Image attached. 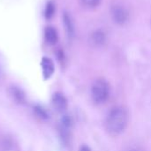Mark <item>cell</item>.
I'll list each match as a JSON object with an SVG mask.
<instances>
[{
  "label": "cell",
  "instance_id": "7c38bea8",
  "mask_svg": "<svg viewBox=\"0 0 151 151\" xmlns=\"http://www.w3.org/2000/svg\"><path fill=\"white\" fill-rule=\"evenodd\" d=\"M55 12V5L52 2H48L46 7H45V11H44V15L45 18L47 19H50L53 17Z\"/></svg>",
  "mask_w": 151,
  "mask_h": 151
},
{
  "label": "cell",
  "instance_id": "8992f818",
  "mask_svg": "<svg viewBox=\"0 0 151 151\" xmlns=\"http://www.w3.org/2000/svg\"><path fill=\"white\" fill-rule=\"evenodd\" d=\"M41 66H42V75L43 78L45 80L50 79L55 71V66H54V63L53 61L47 57L42 58V61H41Z\"/></svg>",
  "mask_w": 151,
  "mask_h": 151
},
{
  "label": "cell",
  "instance_id": "9c48e42d",
  "mask_svg": "<svg viewBox=\"0 0 151 151\" xmlns=\"http://www.w3.org/2000/svg\"><path fill=\"white\" fill-rule=\"evenodd\" d=\"M44 38L49 44L50 45L56 44L58 40L57 30L53 27H47L44 30Z\"/></svg>",
  "mask_w": 151,
  "mask_h": 151
},
{
  "label": "cell",
  "instance_id": "7a4b0ae2",
  "mask_svg": "<svg viewBox=\"0 0 151 151\" xmlns=\"http://www.w3.org/2000/svg\"><path fill=\"white\" fill-rule=\"evenodd\" d=\"M110 96V86L106 80L98 78L95 80L91 86V97L95 104H104Z\"/></svg>",
  "mask_w": 151,
  "mask_h": 151
},
{
  "label": "cell",
  "instance_id": "5b68a950",
  "mask_svg": "<svg viewBox=\"0 0 151 151\" xmlns=\"http://www.w3.org/2000/svg\"><path fill=\"white\" fill-rule=\"evenodd\" d=\"M52 105L53 108L58 111V112H64L67 109V99L66 97L60 92H56L53 96H52Z\"/></svg>",
  "mask_w": 151,
  "mask_h": 151
},
{
  "label": "cell",
  "instance_id": "4fadbf2b",
  "mask_svg": "<svg viewBox=\"0 0 151 151\" xmlns=\"http://www.w3.org/2000/svg\"><path fill=\"white\" fill-rule=\"evenodd\" d=\"M102 0H81V3L84 6H86L87 8H90V9H93V8H96L97 7L100 3H101Z\"/></svg>",
  "mask_w": 151,
  "mask_h": 151
},
{
  "label": "cell",
  "instance_id": "30bf717a",
  "mask_svg": "<svg viewBox=\"0 0 151 151\" xmlns=\"http://www.w3.org/2000/svg\"><path fill=\"white\" fill-rule=\"evenodd\" d=\"M63 22H64V26H65L67 36L69 38L73 37V35H74V26H73V19H72V18H71V16L69 15L68 12L64 13V15H63Z\"/></svg>",
  "mask_w": 151,
  "mask_h": 151
},
{
  "label": "cell",
  "instance_id": "5bb4252c",
  "mask_svg": "<svg viewBox=\"0 0 151 151\" xmlns=\"http://www.w3.org/2000/svg\"><path fill=\"white\" fill-rule=\"evenodd\" d=\"M79 151H92V150H91V149H90L88 146H87V145H82V146L80 148Z\"/></svg>",
  "mask_w": 151,
  "mask_h": 151
},
{
  "label": "cell",
  "instance_id": "3957f363",
  "mask_svg": "<svg viewBox=\"0 0 151 151\" xmlns=\"http://www.w3.org/2000/svg\"><path fill=\"white\" fill-rule=\"evenodd\" d=\"M111 18L113 21L119 26H125L130 18L127 9L121 4H115L111 8Z\"/></svg>",
  "mask_w": 151,
  "mask_h": 151
},
{
  "label": "cell",
  "instance_id": "277c9868",
  "mask_svg": "<svg viewBox=\"0 0 151 151\" xmlns=\"http://www.w3.org/2000/svg\"><path fill=\"white\" fill-rule=\"evenodd\" d=\"M107 41V36L102 29L95 30L89 36V43L96 48L103 47Z\"/></svg>",
  "mask_w": 151,
  "mask_h": 151
},
{
  "label": "cell",
  "instance_id": "6da1fadb",
  "mask_svg": "<svg viewBox=\"0 0 151 151\" xmlns=\"http://www.w3.org/2000/svg\"><path fill=\"white\" fill-rule=\"evenodd\" d=\"M129 122V113L126 107H113L108 113L105 119V127L111 135L122 134L127 127Z\"/></svg>",
  "mask_w": 151,
  "mask_h": 151
},
{
  "label": "cell",
  "instance_id": "52a82bcc",
  "mask_svg": "<svg viewBox=\"0 0 151 151\" xmlns=\"http://www.w3.org/2000/svg\"><path fill=\"white\" fill-rule=\"evenodd\" d=\"M0 151H18V145L12 137L0 135Z\"/></svg>",
  "mask_w": 151,
  "mask_h": 151
},
{
  "label": "cell",
  "instance_id": "9a60e30c",
  "mask_svg": "<svg viewBox=\"0 0 151 151\" xmlns=\"http://www.w3.org/2000/svg\"><path fill=\"white\" fill-rule=\"evenodd\" d=\"M125 151H140L138 149H136V148H134V147H130V148H128V149H127Z\"/></svg>",
  "mask_w": 151,
  "mask_h": 151
},
{
  "label": "cell",
  "instance_id": "ba28073f",
  "mask_svg": "<svg viewBox=\"0 0 151 151\" xmlns=\"http://www.w3.org/2000/svg\"><path fill=\"white\" fill-rule=\"evenodd\" d=\"M9 94H10V96L12 98V100L18 104H23L26 100L24 92L18 87H15V86L11 87L9 88Z\"/></svg>",
  "mask_w": 151,
  "mask_h": 151
},
{
  "label": "cell",
  "instance_id": "8fae6325",
  "mask_svg": "<svg viewBox=\"0 0 151 151\" xmlns=\"http://www.w3.org/2000/svg\"><path fill=\"white\" fill-rule=\"evenodd\" d=\"M34 112L36 115V117L38 119H40L41 120H46L49 119V114L48 112L41 106H36L34 108Z\"/></svg>",
  "mask_w": 151,
  "mask_h": 151
}]
</instances>
